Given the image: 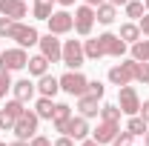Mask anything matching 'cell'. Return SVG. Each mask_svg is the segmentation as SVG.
<instances>
[{"label":"cell","mask_w":149,"mask_h":146,"mask_svg":"<svg viewBox=\"0 0 149 146\" xmlns=\"http://www.w3.org/2000/svg\"><path fill=\"white\" fill-rule=\"evenodd\" d=\"M83 52H86V60H100V57H123L126 55V43L120 40V35H106L95 37V40H86L83 43Z\"/></svg>","instance_id":"6da1fadb"},{"label":"cell","mask_w":149,"mask_h":146,"mask_svg":"<svg viewBox=\"0 0 149 146\" xmlns=\"http://www.w3.org/2000/svg\"><path fill=\"white\" fill-rule=\"evenodd\" d=\"M57 132H63V135H69L72 140H86V135H89V123H86V117L80 115V117H69V120H63V123H55Z\"/></svg>","instance_id":"7a4b0ae2"},{"label":"cell","mask_w":149,"mask_h":146,"mask_svg":"<svg viewBox=\"0 0 149 146\" xmlns=\"http://www.w3.org/2000/svg\"><path fill=\"white\" fill-rule=\"evenodd\" d=\"M9 37H12V40H17L23 49H26V46H35V43H40L37 29H35V26H26V23H20V20H15V23H12Z\"/></svg>","instance_id":"3957f363"},{"label":"cell","mask_w":149,"mask_h":146,"mask_svg":"<svg viewBox=\"0 0 149 146\" xmlns=\"http://www.w3.org/2000/svg\"><path fill=\"white\" fill-rule=\"evenodd\" d=\"M37 112H29V109H23V115L17 117V123H15V135H17L20 140H32L37 135Z\"/></svg>","instance_id":"277c9868"},{"label":"cell","mask_w":149,"mask_h":146,"mask_svg":"<svg viewBox=\"0 0 149 146\" xmlns=\"http://www.w3.org/2000/svg\"><path fill=\"white\" fill-rule=\"evenodd\" d=\"M29 63V55H26V49L20 46V49H6V52H0V72H15V69H23Z\"/></svg>","instance_id":"5b68a950"},{"label":"cell","mask_w":149,"mask_h":146,"mask_svg":"<svg viewBox=\"0 0 149 146\" xmlns=\"http://www.w3.org/2000/svg\"><path fill=\"white\" fill-rule=\"evenodd\" d=\"M60 63H66L69 69H80L86 63V52H83L80 40H66L63 43V60Z\"/></svg>","instance_id":"8992f818"},{"label":"cell","mask_w":149,"mask_h":146,"mask_svg":"<svg viewBox=\"0 0 149 146\" xmlns=\"http://www.w3.org/2000/svg\"><path fill=\"white\" fill-rule=\"evenodd\" d=\"M118 106L123 115H135V112H141V97H138V89L135 86H120V95H118Z\"/></svg>","instance_id":"52a82bcc"},{"label":"cell","mask_w":149,"mask_h":146,"mask_svg":"<svg viewBox=\"0 0 149 146\" xmlns=\"http://www.w3.org/2000/svg\"><path fill=\"white\" fill-rule=\"evenodd\" d=\"M92 23H95V6L83 3L74 9V32L77 35H89L92 32Z\"/></svg>","instance_id":"ba28073f"},{"label":"cell","mask_w":149,"mask_h":146,"mask_svg":"<svg viewBox=\"0 0 149 146\" xmlns=\"http://www.w3.org/2000/svg\"><path fill=\"white\" fill-rule=\"evenodd\" d=\"M40 55L46 57L49 63H57V60H63V46H60V40H57V35H49L40 37Z\"/></svg>","instance_id":"9c48e42d"},{"label":"cell","mask_w":149,"mask_h":146,"mask_svg":"<svg viewBox=\"0 0 149 146\" xmlns=\"http://www.w3.org/2000/svg\"><path fill=\"white\" fill-rule=\"evenodd\" d=\"M109 80L120 89V86H126L135 80V60H126V63H118V66H112L109 69Z\"/></svg>","instance_id":"30bf717a"},{"label":"cell","mask_w":149,"mask_h":146,"mask_svg":"<svg viewBox=\"0 0 149 146\" xmlns=\"http://www.w3.org/2000/svg\"><path fill=\"white\" fill-rule=\"evenodd\" d=\"M86 86H89V80L77 72V69H74V72H66L63 77H60V89L69 92V95H77V97L86 92Z\"/></svg>","instance_id":"8fae6325"},{"label":"cell","mask_w":149,"mask_h":146,"mask_svg":"<svg viewBox=\"0 0 149 146\" xmlns=\"http://www.w3.org/2000/svg\"><path fill=\"white\" fill-rule=\"evenodd\" d=\"M46 23H49L52 35H69L74 29V15H69V12H52V17Z\"/></svg>","instance_id":"7c38bea8"},{"label":"cell","mask_w":149,"mask_h":146,"mask_svg":"<svg viewBox=\"0 0 149 146\" xmlns=\"http://www.w3.org/2000/svg\"><path fill=\"white\" fill-rule=\"evenodd\" d=\"M20 115H23V103H20V100H9V103L0 109V129H15Z\"/></svg>","instance_id":"4fadbf2b"},{"label":"cell","mask_w":149,"mask_h":146,"mask_svg":"<svg viewBox=\"0 0 149 146\" xmlns=\"http://www.w3.org/2000/svg\"><path fill=\"white\" fill-rule=\"evenodd\" d=\"M118 132H120V126H118V123H112V120H100V123H97V129H95L92 135H95V140L103 146V143H112Z\"/></svg>","instance_id":"5bb4252c"},{"label":"cell","mask_w":149,"mask_h":146,"mask_svg":"<svg viewBox=\"0 0 149 146\" xmlns=\"http://www.w3.org/2000/svg\"><path fill=\"white\" fill-rule=\"evenodd\" d=\"M97 100H100V97H95V95H89V92H83V95L77 97V109H80V115H83L86 120H89V117H95V115H100Z\"/></svg>","instance_id":"9a60e30c"},{"label":"cell","mask_w":149,"mask_h":146,"mask_svg":"<svg viewBox=\"0 0 149 146\" xmlns=\"http://www.w3.org/2000/svg\"><path fill=\"white\" fill-rule=\"evenodd\" d=\"M0 12H3V17L20 20L26 17V3L23 0H0Z\"/></svg>","instance_id":"2e32d148"},{"label":"cell","mask_w":149,"mask_h":146,"mask_svg":"<svg viewBox=\"0 0 149 146\" xmlns=\"http://www.w3.org/2000/svg\"><path fill=\"white\" fill-rule=\"evenodd\" d=\"M12 89H15V100H20V103H29V100L35 97V83H32L29 77H23V80H17V83H12Z\"/></svg>","instance_id":"e0dca14e"},{"label":"cell","mask_w":149,"mask_h":146,"mask_svg":"<svg viewBox=\"0 0 149 146\" xmlns=\"http://www.w3.org/2000/svg\"><path fill=\"white\" fill-rule=\"evenodd\" d=\"M37 89H40V95H43V97H55L57 92H60V80H57V77H52V74L46 72L43 77H40Z\"/></svg>","instance_id":"ac0fdd59"},{"label":"cell","mask_w":149,"mask_h":146,"mask_svg":"<svg viewBox=\"0 0 149 146\" xmlns=\"http://www.w3.org/2000/svg\"><path fill=\"white\" fill-rule=\"evenodd\" d=\"M115 17H118V6H112V3H100V6L95 9V20H100L103 26L115 23Z\"/></svg>","instance_id":"d6986e66"},{"label":"cell","mask_w":149,"mask_h":146,"mask_svg":"<svg viewBox=\"0 0 149 146\" xmlns=\"http://www.w3.org/2000/svg\"><path fill=\"white\" fill-rule=\"evenodd\" d=\"M26 66H29V74H35V77H43V74L49 72V60H46L43 55L29 57V63H26Z\"/></svg>","instance_id":"ffe728a7"},{"label":"cell","mask_w":149,"mask_h":146,"mask_svg":"<svg viewBox=\"0 0 149 146\" xmlns=\"http://www.w3.org/2000/svg\"><path fill=\"white\" fill-rule=\"evenodd\" d=\"M35 112H37V117L52 120V117H55V103H52V97H40L37 106H35Z\"/></svg>","instance_id":"44dd1931"},{"label":"cell","mask_w":149,"mask_h":146,"mask_svg":"<svg viewBox=\"0 0 149 146\" xmlns=\"http://www.w3.org/2000/svg\"><path fill=\"white\" fill-rule=\"evenodd\" d=\"M55 3H57V0H35V17L37 20H49Z\"/></svg>","instance_id":"7402d4cb"},{"label":"cell","mask_w":149,"mask_h":146,"mask_svg":"<svg viewBox=\"0 0 149 146\" xmlns=\"http://www.w3.org/2000/svg\"><path fill=\"white\" fill-rule=\"evenodd\" d=\"M132 60L149 63V40H138V43H132Z\"/></svg>","instance_id":"603a6c76"},{"label":"cell","mask_w":149,"mask_h":146,"mask_svg":"<svg viewBox=\"0 0 149 146\" xmlns=\"http://www.w3.org/2000/svg\"><path fill=\"white\" fill-rule=\"evenodd\" d=\"M138 37H141V29L135 23H123L120 26V40L123 43H138Z\"/></svg>","instance_id":"cb8c5ba5"},{"label":"cell","mask_w":149,"mask_h":146,"mask_svg":"<svg viewBox=\"0 0 149 146\" xmlns=\"http://www.w3.org/2000/svg\"><path fill=\"white\" fill-rule=\"evenodd\" d=\"M120 106H115V103H106V106H100V117L103 120H112V123H120Z\"/></svg>","instance_id":"d4e9b609"},{"label":"cell","mask_w":149,"mask_h":146,"mask_svg":"<svg viewBox=\"0 0 149 146\" xmlns=\"http://www.w3.org/2000/svg\"><path fill=\"white\" fill-rule=\"evenodd\" d=\"M69 117H72V106H69V103H55V117H52V120H55V123H63V120H69Z\"/></svg>","instance_id":"484cf974"},{"label":"cell","mask_w":149,"mask_h":146,"mask_svg":"<svg viewBox=\"0 0 149 146\" xmlns=\"http://www.w3.org/2000/svg\"><path fill=\"white\" fill-rule=\"evenodd\" d=\"M126 132H129V135H143V132H146V120L132 115V117H129V123H126Z\"/></svg>","instance_id":"4316f807"},{"label":"cell","mask_w":149,"mask_h":146,"mask_svg":"<svg viewBox=\"0 0 149 146\" xmlns=\"http://www.w3.org/2000/svg\"><path fill=\"white\" fill-rule=\"evenodd\" d=\"M143 9H146V6H143L141 0H129V3H126V17L141 20V17H143Z\"/></svg>","instance_id":"83f0119b"},{"label":"cell","mask_w":149,"mask_h":146,"mask_svg":"<svg viewBox=\"0 0 149 146\" xmlns=\"http://www.w3.org/2000/svg\"><path fill=\"white\" fill-rule=\"evenodd\" d=\"M135 80H138V83H149V63L135 60Z\"/></svg>","instance_id":"f1b7e54d"},{"label":"cell","mask_w":149,"mask_h":146,"mask_svg":"<svg viewBox=\"0 0 149 146\" xmlns=\"http://www.w3.org/2000/svg\"><path fill=\"white\" fill-rule=\"evenodd\" d=\"M132 138L135 135H129V132H118L115 140H112V146H132Z\"/></svg>","instance_id":"f546056e"},{"label":"cell","mask_w":149,"mask_h":146,"mask_svg":"<svg viewBox=\"0 0 149 146\" xmlns=\"http://www.w3.org/2000/svg\"><path fill=\"white\" fill-rule=\"evenodd\" d=\"M86 92H89V95H95V97H103V83H100V80H89V86H86Z\"/></svg>","instance_id":"4dcf8cb0"},{"label":"cell","mask_w":149,"mask_h":146,"mask_svg":"<svg viewBox=\"0 0 149 146\" xmlns=\"http://www.w3.org/2000/svg\"><path fill=\"white\" fill-rule=\"evenodd\" d=\"M9 89H12V77H9V72H0V97H6Z\"/></svg>","instance_id":"1f68e13d"},{"label":"cell","mask_w":149,"mask_h":146,"mask_svg":"<svg viewBox=\"0 0 149 146\" xmlns=\"http://www.w3.org/2000/svg\"><path fill=\"white\" fill-rule=\"evenodd\" d=\"M12 17H0V37H9V29H12Z\"/></svg>","instance_id":"d6a6232c"},{"label":"cell","mask_w":149,"mask_h":146,"mask_svg":"<svg viewBox=\"0 0 149 146\" xmlns=\"http://www.w3.org/2000/svg\"><path fill=\"white\" fill-rule=\"evenodd\" d=\"M29 146H55V143H52L49 138H43V135H35V138H32V143H29Z\"/></svg>","instance_id":"836d02e7"},{"label":"cell","mask_w":149,"mask_h":146,"mask_svg":"<svg viewBox=\"0 0 149 146\" xmlns=\"http://www.w3.org/2000/svg\"><path fill=\"white\" fill-rule=\"evenodd\" d=\"M138 29H141V32H143V35L149 37V15H143V17L138 20Z\"/></svg>","instance_id":"e575fe53"},{"label":"cell","mask_w":149,"mask_h":146,"mask_svg":"<svg viewBox=\"0 0 149 146\" xmlns=\"http://www.w3.org/2000/svg\"><path fill=\"white\" fill-rule=\"evenodd\" d=\"M55 146H74V143H72L69 135H63V138H57V140H55Z\"/></svg>","instance_id":"d590c367"},{"label":"cell","mask_w":149,"mask_h":146,"mask_svg":"<svg viewBox=\"0 0 149 146\" xmlns=\"http://www.w3.org/2000/svg\"><path fill=\"white\" fill-rule=\"evenodd\" d=\"M141 117L149 123V100H143V103H141Z\"/></svg>","instance_id":"8d00e7d4"},{"label":"cell","mask_w":149,"mask_h":146,"mask_svg":"<svg viewBox=\"0 0 149 146\" xmlns=\"http://www.w3.org/2000/svg\"><path fill=\"white\" fill-rule=\"evenodd\" d=\"M80 146H100V143H97V140H95V138H92V140H83V143H80Z\"/></svg>","instance_id":"74e56055"},{"label":"cell","mask_w":149,"mask_h":146,"mask_svg":"<svg viewBox=\"0 0 149 146\" xmlns=\"http://www.w3.org/2000/svg\"><path fill=\"white\" fill-rule=\"evenodd\" d=\"M112 6H126V3H129V0H109Z\"/></svg>","instance_id":"f35d334b"},{"label":"cell","mask_w":149,"mask_h":146,"mask_svg":"<svg viewBox=\"0 0 149 146\" xmlns=\"http://www.w3.org/2000/svg\"><path fill=\"white\" fill-rule=\"evenodd\" d=\"M83 3H89V6H95V9H97V6H100L103 0H83Z\"/></svg>","instance_id":"ab89813d"},{"label":"cell","mask_w":149,"mask_h":146,"mask_svg":"<svg viewBox=\"0 0 149 146\" xmlns=\"http://www.w3.org/2000/svg\"><path fill=\"white\" fill-rule=\"evenodd\" d=\"M12 146H29V140H20L17 138V143H12Z\"/></svg>","instance_id":"60d3db41"},{"label":"cell","mask_w":149,"mask_h":146,"mask_svg":"<svg viewBox=\"0 0 149 146\" xmlns=\"http://www.w3.org/2000/svg\"><path fill=\"white\" fill-rule=\"evenodd\" d=\"M57 3H60V6H72L74 0H57Z\"/></svg>","instance_id":"b9f144b4"},{"label":"cell","mask_w":149,"mask_h":146,"mask_svg":"<svg viewBox=\"0 0 149 146\" xmlns=\"http://www.w3.org/2000/svg\"><path fill=\"white\" fill-rule=\"evenodd\" d=\"M143 140H146V146H149V129H146V132H143Z\"/></svg>","instance_id":"7bdbcfd3"},{"label":"cell","mask_w":149,"mask_h":146,"mask_svg":"<svg viewBox=\"0 0 149 146\" xmlns=\"http://www.w3.org/2000/svg\"><path fill=\"white\" fill-rule=\"evenodd\" d=\"M143 6H146V12H149V0H143Z\"/></svg>","instance_id":"ee69618b"},{"label":"cell","mask_w":149,"mask_h":146,"mask_svg":"<svg viewBox=\"0 0 149 146\" xmlns=\"http://www.w3.org/2000/svg\"><path fill=\"white\" fill-rule=\"evenodd\" d=\"M0 146H9V143H0Z\"/></svg>","instance_id":"f6af8a7d"}]
</instances>
